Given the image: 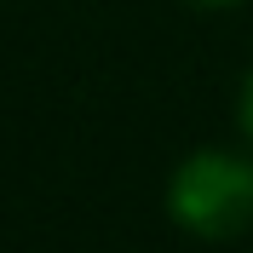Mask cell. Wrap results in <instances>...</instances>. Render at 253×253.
Segmentation results:
<instances>
[{
	"label": "cell",
	"mask_w": 253,
	"mask_h": 253,
	"mask_svg": "<svg viewBox=\"0 0 253 253\" xmlns=\"http://www.w3.org/2000/svg\"><path fill=\"white\" fill-rule=\"evenodd\" d=\"M196 6H242V0H196Z\"/></svg>",
	"instance_id": "3"
},
{
	"label": "cell",
	"mask_w": 253,
	"mask_h": 253,
	"mask_svg": "<svg viewBox=\"0 0 253 253\" xmlns=\"http://www.w3.org/2000/svg\"><path fill=\"white\" fill-rule=\"evenodd\" d=\"M242 132L253 138V69H248V81H242Z\"/></svg>",
	"instance_id": "2"
},
{
	"label": "cell",
	"mask_w": 253,
	"mask_h": 253,
	"mask_svg": "<svg viewBox=\"0 0 253 253\" xmlns=\"http://www.w3.org/2000/svg\"><path fill=\"white\" fill-rule=\"evenodd\" d=\"M167 213L202 242H236L253 224V161L230 150H196L167 184Z\"/></svg>",
	"instance_id": "1"
}]
</instances>
